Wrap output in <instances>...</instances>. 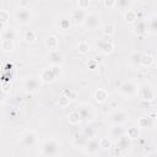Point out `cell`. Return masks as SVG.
<instances>
[{
    "label": "cell",
    "instance_id": "4dcf8cb0",
    "mask_svg": "<svg viewBox=\"0 0 157 157\" xmlns=\"http://www.w3.org/2000/svg\"><path fill=\"white\" fill-rule=\"evenodd\" d=\"M70 21H71L70 17H67V16H63V17L59 20V28L63 29V31L69 29L70 26H71V22H70Z\"/></svg>",
    "mask_w": 157,
    "mask_h": 157
},
{
    "label": "cell",
    "instance_id": "836d02e7",
    "mask_svg": "<svg viewBox=\"0 0 157 157\" xmlns=\"http://www.w3.org/2000/svg\"><path fill=\"white\" fill-rule=\"evenodd\" d=\"M98 144H99V148L102 150H109L112 147V141L108 137H101L98 140Z\"/></svg>",
    "mask_w": 157,
    "mask_h": 157
},
{
    "label": "cell",
    "instance_id": "ee69618b",
    "mask_svg": "<svg viewBox=\"0 0 157 157\" xmlns=\"http://www.w3.org/2000/svg\"><path fill=\"white\" fill-rule=\"evenodd\" d=\"M147 157H157V155H156L155 152H152V153H150V155H148Z\"/></svg>",
    "mask_w": 157,
    "mask_h": 157
},
{
    "label": "cell",
    "instance_id": "d6a6232c",
    "mask_svg": "<svg viewBox=\"0 0 157 157\" xmlns=\"http://www.w3.org/2000/svg\"><path fill=\"white\" fill-rule=\"evenodd\" d=\"M70 102H71V99H70L69 97H66L65 94L60 93V96H59V98H58V105H59L60 108L67 107V105L70 104Z\"/></svg>",
    "mask_w": 157,
    "mask_h": 157
},
{
    "label": "cell",
    "instance_id": "60d3db41",
    "mask_svg": "<svg viewBox=\"0 0 157 157\" xmlns=\"http://www.w3.org/2000/svg\"><path fill=\"white\" fill-rule=\"evenodd\" d=\"M87 67H88L90 70H94V69L98 67V64L96 63V60H90V61L87 63Z\"/></svg>",
    "mask_w": 157,
    "mask_h": 157
},
{
    "label": "cell",
    "instance_id": "d6986e66",
    "mask_svg": "<svg viewBox=\"0 0 157 157\" xmlns=\"http://www.w3.org/2000/svg\"><path fill=\"white\" fill-rule=\"evenodd\" d=\"M125 134H126V136L130 140H135V139H139L141 136V129L137 125H132V126L128 128V130L125 131Z\"/></svg>",
    "mask_w": 157,
    "mask_h": 157
},
{
    "label": "cell",
    "instance_id": "7c38bea8",
    "mask_svg": "<svg viewBox=\"0 0 157 157\" xmlns=\"http://www.w3.org/2000/svg\"><path fill=\"white\" fill-rule=\"evenodd\" d=\"M137 126L141 128H148L152 129L155 126V115H146V117H141L137 119Z\"/></svg>",
    "mask_w": 157,
    "mask_h": 157
},
{
    "label": "cell",
    "instance_id": "603a6c76",
    "mask_svg": "<svg viewBox=\"0 0 157 157\" xmlns=\"http://www.w3.org/2000/svg\"><path fill=\"white\" fill-rule=\"evenodd\" d=\"M1 50L4 53H10L15 48V44H13V40H10V39H1Z\"/></svg>",
    "mask_w": 157,
    "mask_h": 157
},
{
    "label": "cell",
    "instance_id": "74e56055",
    "mask_svg": "<svg viewBox=\"0 0 157 157\" xmlns=\"http://www.w3.org/2000/svg\"><path fill=\"white\" fill-rule=\"evenodd\" d=\"M131 4H132V2H131L130 0H118L115 6H118V7L121 9V10H128V7H129Z\"/></svg>",
    "mask_w": 157,
    "mask_h": 157
},
{
    "label": "cell",
    "instance_id": "d4e9b609",
    "mask_svg": "<svg viewBox=\"0 0 157 157\" xmlns=\"http://www.w3.org/2000/svg\"><path fill=\"white\" fill-rule=\"evenodd\" d=\"M124 134H125V130H124V128L121 125H112V128H110V136L119 139Z\"/></svg>",
    "mask_w": 157,
    "mask_h": 157
},
{
    "label": "cell",
    "instance_id": "f546056e",
    "mask_svg": "<svg viewBox=\"0 0 157 157\" xmlns=\"http://www.w3.org/2000/svg\"><path fill=\"white\" fill-rule=\"evenodd\" d=\"M67 120H69V123H70L71 125H77V124H80V123H81V118H80L77 110H72V112L67 115Z\"/></svg>",
    "mask_w": 157,
    "mask_h": 157
},
{
    "label": "cell",
    "instance_id": "7bdbcfd3",
    "mask_svg": "<svg viewBox=\"0 0 157 157\" xmlns=\"http://www.w3.org/2000/svg\"><path fill=\"white\" fill-rule=\"evenodd\" d=\"M4 29H5V25H2V23H0V34L4 32Z\"/></svg>",
    "mask_w": 157,
    "mask_h": 157
},
{
    "label": "cell",
    "instance_id": "484cf974",
    "mask_svg": "<svg viewBox=\"0 0 157 157\" xmlns=\"http://www.w3.org/2000/svg\"><path fill=\"white\" fill-rule=\"evenodd\" d=\"M102 32H103V36H104V37H109V36L115 34L117 27H115L114 25H112V23H107V25H104V26L102 27Z\"/></svg>",
    "mask_w": 157,
    "mask_h": 157
},
{
    "label": "cell",
    "instance_id": "6da1fadb",
    "mask_svg": "<svg viewBox=\"0 0 157 157\" xmlns=\"http://www.w3.org/2000/svg\"><path fill=\"white\" fill-rule=\"evenodd\" d=\"M136 93H137L140 101L146 102V103L152 102L155 99V97H156L155 88L150 82H144L140 86H137V92Z\"/></svg>",
    "mask_w": 157,
    "mask_h": 157
},
{
    "label": "cell",
    "instance_id": "277c9868",
    "mask_svg": "<svg viewBox=\"0 0 157 157\" xmlns=\"http://www.w3.org/2000/svg\"><path fill=\"white\" fill-rule=\"evenodd\" d=\"M60 75V66L59 65H52L50 67H47V69H43L39 78L42 82H45V83H52L56 80V77Z\"/></svg>",
    "mask_w": 157,
    "mask_h": 157
},
{
    "label": "cell",
    "instance_id": "7a4b0ae2",
    "mask_svg": "<svg viewBox=\"0 0 157 157\" xmlns=\"http://www.w3.org/2000/svg\"><path fill=\"white\" fill-rule=\"evenodd\" d=\"M40 152L45 157H55L60 153V144L54 139L45 140L40 145Z\"/></svg>",
    "mask_w": 157,
    "mask_h": 157
},
{
    "label": "cell",
    "instance_id": "4fadbf2b",
    "mask_svg": "<svg viewBox=\"0 0 157 157\" xmlns=\"http://www.w3.org/2000/svg\"><path fill=\"white\" fill-rule=\"evenodd\" d=\"M115 146H117L118 151H128L131 147V140L126 135H123L119 139H117Z\"/></svg>",
    "mask_w": 157,
    "mask_h": 157
},
{
    "label": "cell",
    "instance_id": "ffe728a7",
    "mask_svg": "<svg viewBox=\"0 0 157 157\" xmlns=\"http://www.w3.org/2000/svg\"><path fill=\"white\" fill-rule=\"evenodd\" d=\"M137 18H139V17H137V13H136L135 10H131V9L125 10V12H124V20H125L126 23L134 25V23L137 21Z\"/></svg>",
    "mask_w": 157,
    "mask_h": 157
},
{
    "label": "cell",
    "instance_id": "8992f818",
    "mask_svg": "<svg viewBox=\"0 0 157 157\" xmlns=\"http://www.w3.org/2000/svg\"><path fill=\"white\" fill-rule=\"evenodd\" d=\"M94 44H96L97 50L102 52L104 55L112 54V53L114 52V44H113L110 40H108V38H105V37H99V38H97V40H96Z\"/></svg>",
    "mask_w": 157,
    "mask_h": 157
},
{
    "label": "cell",
    "instance_id": "ab89813d",
    "mask_svg": "<svg viewBox=\"0 0 157 157\" xmlns=\"http://www.w3.org/2000/svg\"><path fill=\"white\" fill-rule=\"evenodd\" d=\"M117 5V1L115 0H104L103 1V6L107 7V9H112Z\"/></svg>",
    "mask_w": 157,
    "mask_h": 157
},
{
    "label": "cell",
    "instance_id": "30bf717a",
    "mask_svg": "<svg viewBox=\"0 0 157 157\" xmlns=\"http://www.w3.org/2000/svg\"><path fill=\"white\" fill-rule=\"evenodd\" d=\"M40 82H42L40 78L37 77V76H32V77L27 78L26 82H25V90H26V92L29 93V94H34V93H37V92L39 91Z\"/></svg>",
    "mask_w": 157,
    "mask_h": 157
},
{
    "label": "cell",
    "instance_id": "8d00e7d4",
    "mask_svg": "<svg viewBox=\"0 0 157 157\" xmlns=\"http://www.w3.org/2000/svg\"><path fill=\"white\" fill-rule=\"evenodd\" d=\"M10 20V13L6 10H0V23L6 25Z\"/></svg>",
    "mask_w": 157,
    "mask_h": 157
},
{
    "label": "cell",
    "instance_id": "b9f144b4",
    "mask_svg": "<svg viewBox=\"0 0 157 157\" xmlns=\"http://www.w3.org/2000/svg\"><path fill=\"white\" fill-rule=\"evenodd\" d=\"M5 97H6V91H5V90L2 88V86L0 85V103H1V102H4Z\"/></svg>",
    "mask_w": 157,
    "mask_h": 157
},
{
    "label": "cell",
    "instance_id": "ac0fdd59",
    "mask_svg": "<svg viewBox=\"0 0 157 157\" xmlns=\"http://www.w3.org/2000/svg\"><path fill=\"white\" fill-rule=\"evenodd\" d=\"M93 98L97 103H104L108 99V92L104 88H98V90L94 91Z\"/></svg>",
    "mask_w": 157,
    "mask_h": 157
},
{
    "label": "cell",
    "instance_id": "2e32d148",
    "mask_svg": "<svg viewBox=\"0 0 157 157\" xmlns=\"http://www.w3.org/2000/svg\"><path fill=\"white\" fill-rule=\"evenodd\" d=\"M132 31L136 34H144V33H146L147 32V22H146V20L137 18V21L132 26Z\"/></svg>",
    "mask_w": 157,
    "mask_h": 157
},
{
    "label": "cell",
    "instance_id": "e575fe53",
    "mask_svg": "<svg viewBox=\"0 0 157 157\" xmlns=\"http://www.w3.org/2000/svg\"><path fill=\"white\" fill-rule=\"evenodd\" d=\"M77 50H78L80 54H87L90 52V44L86 40H81L77 44Z\"/></svg>",
    "mask_w": 157,
    "mask_h": 157
},
{
    "label": "cell",
    "instance_id": "4316f807",
    "mask_svg": "<svg viewBox=\"0 0 157 157\" xmlns=\"http://www.w3.org/2000/svg\"><path fill=\"white\" fill-rule=\"evenodd\" d=\"M141 55L142 54L140 52H137V50L132 52L130 54V56H129V63L131 65H134V66H139L140 65V60H141Z\"/></svg>",
    "mask_w": 157,
    "mask_h": 157
},
{
    "label": "cell",
    "instance_id": "8fae6325",
    "mask_svg": "<svg viewBox=\"0 0 157 157\" xmlns=\"http://www.w3.org/2000/svg\"><path fill=\"white\" fill-rule=\"evenodd\" d=\"M37 134L32 130H27L26 132H23V135L21 136V142L23 146L26 147H33L37 145Z\"/></svg>",
    "mask_w": 157,
    "mask_h": 157
},
{
    "label": "cell",
    "instance_id": "ba28073f",
    "mask_svg": "<svg viewBox=\"0 0 157 157\" xmlns=\"http://www.w3.org/2000/svg\"><path fill=\"white\" fill-rule=\"evenodd\" d=\"M82 25H83V27H85L86 29L92 31V29L98 28V26L101 25V18H99V16H98L97 13L91 12V13H87V15H86V17H85Z\"/></svg>",
    "mask_w": 157,
    "mask_h": 157
},
{
    "label": "cell",
    "instance_id": "e0dca14e",
    "mask_svg": "<svg viewBox=\"0 0 157 157\" xmlns=\"http://www.w3.org/2000/svg\"><path fill=\"white\" fill-rule=\"evenodd\" d=\"M45 47H47L50 52L56 50V49H58V47H59V39H58V37H56V36H54V34L48 36V37H47V39H45Z\"/></svg>",
    "mask_w": 157,
    "mask_h": 157
},
{
    "label": "cell",
    "instance_id": "f1b7e54d",
    "mask_svg": "<svg viewBox=\"0 0 157 157\" xmlns=\"http://www.w3.org/2000/svg\"><path fill=\"white\" fill-rule=\"evenodd\" d=\"M1 37L2 39H10V40H13L16 38V31L11 27H7L4 29V32L1 33Z\"/></svg>",
    "mask_w": 157,
    "mask_h": 157
},
{
    "label": "cell",
    "instance_id": "3957f363",
    "mask_svg": "<svg viewBox=\"0 0 157 157\" xmlns=\"http://www.w3.org/2000/svg\"><path fill=\"white\" fill-rule=\"evenodd\" d=\"M15 20L18 25H22V26H26V25H29L33 20V13L32 11L29 10V7H18L16 11H15Z\"/></svg>",
    "mask_w": 157,
    "mask_h": 157
},
{
    "label": "cell",
    "instance_id": "cb8c5ba5",
    "mask_svg": "<svg viewBox=\"0 0 157 157\" xmlns=\"http://www.w3.org/2000/svg\"><path fill=\"white\" fill-rule=\"evenodd\" d=\"M153 61H155L153 55H151V54H142L141 55V60H140V65L144 66V67H150L153 64Z\"/></svg>",
    "mask_w": 157,
    "mask_h": 157
},
{
    "label": "cell",
    "instance_id": "5bb4252c",
    "mask_svg": "<svg viewBox=\"0 0 157 157\" xmlns=\"http://www.w3.org/2000/svg\"><path fill=\"white\" fill-rule=\"evenodd\" d=\"M83 148H85V151H86L87 153H90V155H94V153H97L98 150H99L98 139L93 137V139H91V140H87V142H86V145H85Z\"/></svg>",
    "mask_w": 157,
    "mask_h": 157
},
{
    "label": "cell",
    "instance_id": "44dd1931",
    "mask_svg": "<svg viewBox=\"0 0 157 157\" xmlns=\"http://www.w3.org/2000/svg\"><path fill=\"white\" fill-rule=\"evenodd\" d=\"M48 60L52 63V65H59L60 66V64L63 61V55L59 50H53V52H50Z\"/></svg>",
    "mask_w": 157,
    "mask_h": 157
},
{
    "label": "cell",
    "instance_id": "f6af8a7d",
    "mask_svg": "<svg viewBox=\"0 0 157 157\" xmlns=\"http://www.w3.org/2000/svg\"><path fill=\"white\" fill-rule=\"evenodd\" d=\"M117 157H123V156H117Z\"/></svg>",
    "mask_w": 157,
    "mask_h": 157
},
{
    "label": "cell",
    "instance_id": "83f0119b",
    "mask_svg": "<svg viewBox=\"0 0 157 157\" xmlns=\"http://www.w3.org/2000/svg\"><path fill=\"white\" fill-rule=\"evenodd\" d=\"M146 22H147V32L155 34V33L157 32V18H156V16L153 15V16H152L148 21H146Z\"/></svg>",
    "mask_w": 157,
    "mask_h": 157
},
{
    "label": "cell",
    "instance_id": "9a60e30c",
    "mask_svg": "<svg viewBox=\"0 0 157 157\" xmlns=\"http://www.w3.org/2000/svg\"><path fill=\"white\" fill-rule=\"evenodd\" d=\"M86 15H87V12H86L85 10H81V9H75V10H72V12H71L70 20L75 21L77 25H81V23L83 22V20H85Z\"/></svg>",
    "mask_w": 157,
    "mask_h": 157
},
{
    "label": "cell",
    "instance_id": "5b68a950",
    "mask_svg": "<svg viewBox=\"0 0 157 157\" xmlns=\"http://www.w3.org/2000/svg\"><path fill=\"white\" fill-rule=\"evenodd\" d=\"M77 113L81 118V121L88 124L91 123L93 119H94V109L91 104L88 103H81L78 107H77Z\"/></svg>",
    "mask_w": 157,
    "mask_h": 157
},
{
    "label": "cell",
    "instance_id": "52a82bcc",
    "mask_svg": "<svg viewBox=\"0 0 157 157\" xmlns=\"http://www.w3.org/2000/svg\"><path fill=\"white\" fill-rule=\"evenodd\" d=\"M137 92V85L134 81H125L119 87V93L124 97H132Z\"/></svg>",
    "mask_w": 157,
    "mask_h": 157
},
{
    "label": "cell",
    "instance_id": "9c48e42d",
    "mask_svg": "<svg viewBox=\"0 0 157 157\" xmlns=\"http://www.w3.org/2000/svg\"><path fill=\"white\" fill-rule=\"evenodd\" d=\"M128 118L129 115L124 109H115L109 115V123L112 125H121L124 121H126Z\"/></svg>",
    "mask_w": 157,
    "mask_h": 157
},
{
    "label": "cell",
    "instance_id": "d590c367",
    "mask_svg": "<svg viewBox=\"0 0 157 157\" xmlns=\"http://www.w3.org/2000/svg\"><path fill=\"white\" fill-rule=\"evenodd\" d=\"M82 135H83L87 140H91V139H93V137L96 136V131H94L93 128L86 126V128H83V130H82Z\"/></svg>",
    "mask_w": 157,
    "mask_h": 157
},
{
    "label": "cell",
    "instance_id": "f35d334b",
    "mask_svg": "<svg viewBox=\"0 0 157 157\" xmlns=\"http://www.w3.org/2000/svg\"><path fill=\"white\" fill-rule=\"evenodd\" d=\"M76 5H77V9H81V10H85V11H86V9L90 7L91 1H90V0H78V1L76 2Z\"/></svg>",
    "mask_w": 157,
    "mask_h": 157
},
{
    "label": "cell",
    "instance_id": "1f68e13d",
    "mask_svg": "<svg viewBox=\"0 0 157 157\" xmlns=\"http://www.w3.org/2000/svg\"><path fill=\"white\" fill-rule=\"evenodd\" d=\"M22 37H23V39H25L26 42L32 43V42H34V39H36V32L32 31V29H26V31L22 33Z\"/></svg>",
    "mask_w": 157,
    "mask_h": 157
},
{
    "label": "cell",
    "instance_id": "7402d4cb",
    "mask_svg": "<svg viewBox=\"0 0 157 157\" xmlns=\"http://www.w3.org/2000/svg\"><path fill=\"white\" fill-rule=\"evenodd\" d=\"M86 142H87V139H86L82 134H76V135L74 136L72 144H74L75 147H77V148H83L85 145H86Z\"/></svg>",
    "mask_w": 157,
    "mask_h": 157
}]
</instances>
